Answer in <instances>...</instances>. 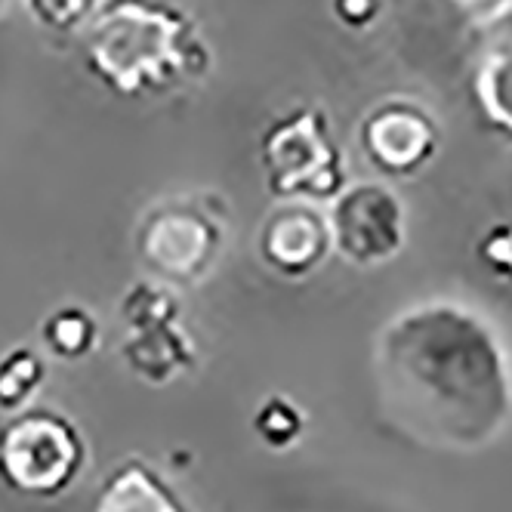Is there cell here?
<instances>
[{
  "mask_svg": "<svg viewBox=\"0 0 512 512\" xmlns=\"http://www.w3.org/2000/svg\"><path fill=\"white\" fill-rule=\"evenodd\" d=\"M93 512H189L173 488L142 460L121 463L105 479Z\"/></svg>",
  "mask_w": 512,
  "mask_h": 512,
  "instance_id": "10",
  "label": "cell"
},
{
  "mask_svg": "<svg viewBox=\"0 0 512 512\" xmlns=\"http://www.w3.org/2000/svg\"><path fill=\"white\" fill-rule=\"evenodd\" d=\"M269 186L281 198H337L343 192L340 152L327 118L303 108L272 124L263 142Z\"/></svg>",
  "mask_w": 512,
  "mask_h": 512,
  "instance_id": "4",
  "label": "cell"
},
{
  "mask_svg": "<svg viewBox=\"0 0 512 512\" xmlns=\"http://www.w3.org/2000/svg\"><path fill=\"white\" fill-rule=\"evenodd\" d=\"M324 219L331 247L346 263L361 269L386 266L401 253L408 238L405 204L392 189L377 182H358L343 189Z\"/></svg>",
  "mask_w": 512,
  "mask_h": 512,
  "instance_id": "7",
  "label": "cell"
},
{
  "mask_svg": "<svg viewBox=\"0 0 512 512\" xmlns=\"http://www.w3.org/2000/svg\"><path fill=\"white\" fill-rule=\"evenodd\" d=\"M260 244L272 269L287 278H303L324 263L327 250H331V235H327L324 216H318L312 207L294 204L269 216Z\"/></svg>",
  "mask_w": 512,
  "mask_h": 512,
  "instance_id": "9",
  "label": "cell"
},
{
  "mask_svg": "<svg viewBox=\"0 0 512 512\" xmlns=\"http://www.w3.org/2000/svg\"><path fill=\"white\" fill-rule=\"evenodd\" d=\"M139 256L164 284L189 287L204 278L223 247V226L195 201H167L145 213L139 235Z\"/></svg>",
  "mask_w": 512,
  "mask_h": 512,
  "instance_id": "6",
  "label": "cell"
},
{
  "mask_svg": "<svg viewBox=\"0 0 512 512\" xmlns=\"http://www.w3.org/2000/svg\"><path fill=\"white\" fill-rule=\"evenodd\" d=\"M361 145L383 173L411 176L423 170L438 149V127L423 105L389 99L361 124Z\"/></svg>",
  "mask_w": 512,
  "mask_h": 512,
  "instance_id": "8",
  "label": "cell"
},
{
  "mask_svg": "<svg viewBox=\"0 0 512 512\" xmlns=\"http://www.w3.org/2000/svg\"><path fill=\"white\" fill-rule=\"evenodd\" d=\"M93 7H96V0H31L34 16H38L44 25H53V28L78 25Z\"/></svg>",
  "mask_w": 512,
  "mask_h": 512,
  "instance_id": "16",
  "label": "cell"
},
{
  "mask_svg": "<svg viewBox=\"0 0 512 512\" xmlns=\"http://www.w3.org/2000/svg\"><path fill=\"white\" fill-rule=\"evenodd\" d=\"M44 346L62 361H81L99 343V321L84 306H62L41 324Z\"/></svg>",
  "mask_w": 512,
  "mask_h": 512,
  "instance_id": "11",
  "label": "cell"
},
{
  "mask_svg": "<svg viewBox=\"0 0 512 512\" xmlns=\"http://www.w3.org/2000/svg\"><path fill=\"white\" fill-rule=\"evenodd\" d=\"M303 429H306L303 411L294 401H287L281 395L263 401L260 411L253 417V432L260 435V442L269 448H290L294 442H300Z\"/></svg>",
  "mask_w": 512,
  "mask_h": 512,
  "instance_id": "14",
  "label": "cell"
},
{
  "mask_svg": "<svg viewBox=\"0 0 512 512\" xmlns=\"http://www.w3.org/2000/svg\"><path fill=\"white\" fill-rule=\"evenodd\" d=\"M44 377H47V364L38 352L28 346L10 349L0 358V411L7 414L25 411V405L38 392Z\"/></svg>",
  "mask_w": 512,
  "mask_h": 512,
  "instance_id": "12",
  "label": "cell"
},
{
  "mask_svg": "<svg viewBox=\"0 0 512 512\" xmlns=\"http://www.w3.org/2000/svg\"><path fill=\"white\" fill-rule=\"evenodd\" d=\"M475 87H479V99L488 118L512 133V41L488 53Z\"/></svg>",
  "mask_w": 512,
  "mask_h": 512,
  "instance_id": "13",
  "label": "cell"
},
{
  "mask_svg": "<svg viewBox=\"0 0 512 512\" xmlns=\"http://www.w3.org/2000/svg\"><path fill=\"white\" fill-rule=\"evenodd\" d=\"M189 47V22L179 13L149 0H115L90 34V65L118 93H142L179 75Z\"/></svg>",
  "mask_w": 512,
  "mask_h": 512,
  "instance_id": "2",
  "label": "cell"
},
{
  "mask_svg": "<svg viewBox=\"0 0 512 512\" xmlns=\"http://www.w3.org/2000/svg\"><path fill=\"white\" fill-rule=\"evenodd\" d=\"M371 377L383 423L429 451H485L512 423V358L494 324L454 300L392 315L374 337Z\"/></svg>",
  "mask_w": 512,
  "mask_h": 512,
  "instance_id": "1",
  "label": "cell"
},
{
  "mask_svg": "<svg viewBox=\"0 0 512 512\" xmlns=\"http://www.w3.org/2000/svg\"><path fill=\"white\" fill-rule=\"evenodd\" d=\"M84 438L59 411L25 408L0 429V479L28 497H56L84 469Z\"/></svg>",
  "mask_w": 512,
  "mask_h": 512,
  "instance_id": "3",
  "label": "cell"
},
{
  "mask_svg": "<svg viewBox=\"0 0 512 512\" xmlns=\"http://www.w3.org/2000/svg\"><path fill=\"white\" fill-rule=\"evenodd\" d=\"M451 4L475 19H497L512 10V0H451Z\"/></svg>",
  "mask_w": 512,
  "mask_h": 512,
  "instance_id": "17",
  "label": "cell"
},
{
  "mask_svg": "<svg viewBox=\"0 0 512 512\" xmlns=\"http://www.w3.org/2000/svg\"><path fill=\"white\" fill-rule=\"evenodd\" d=\"M479 256H482L485 269H488L494 278L512 284V219H509V223L494 226V229L482 238Z\"/></svg>",
  "mask_w": 512,
  "mask_h": 512,
  "instance_id": "15",
  "label": "cell"
},
{
  "mask_svg": "<svg viewBox=\"0 0 512 512\" xmlns=\"http://www.w3.org/2000/svg\"><path fill=\"white\" fill-rule=\"evenodd\" d=\"M124 358L152 386L179 380L195 364V346L179 327V303L164 284H133L121 300Z\"/></svg>",
  "mask_w": 512,
  "mask_h": 512,
  "instance_id": "5",
  "label": "cell"
},
{
  "mask_svg": "<svg viewBox=\"0 0 512 512\" xmlns=\"http://www.w3.org/2000/svg\"><path fill=\"white\" fill-rule=\"evenodd\" d=\"M337 13L349 25H364L377 16V0H337Z\"/></svg>",
  "mask_w": 512,
  "mask_h": 512,
  "instance_id": "18",
  "label": "cell"
}]
</instances>
